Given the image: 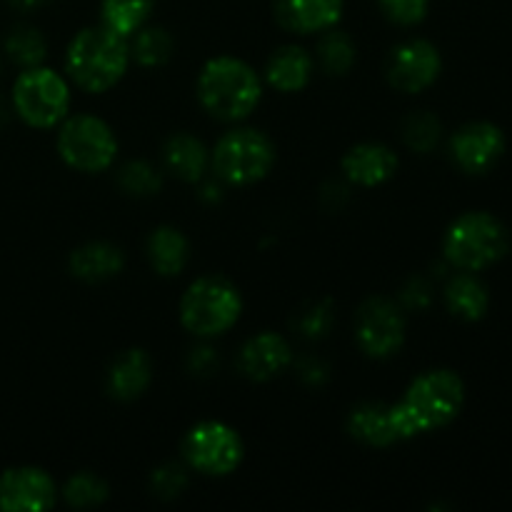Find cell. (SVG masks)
<instances>
[{
    "instance_id": "obj_1",
    "label": "cell",
    "mask_w": 512,
    "mask_h": 512,
    "mask_svg": "<svg viewBox=\"0 0 512 512\" xmlns=\"http://www.w3.org/2000/svg\"><path fill=\"white\" fill-rule=\"evenodd\" d=\"M465 405V383L453 370H428L405 390L403 400L393 405L395 430L400 440L445 428Z\"/></svg>"
},
{
    "instance_id": "obj_2",
    "label": "cell",
    "mask_w": 512,
    "mask_h": 512,
    "mask_svg": "<svg viewBox=\"0 0 512 512\" xmlns=\"http://www.w3.org/2000/svg\"><path fill=\"white\" fill-rule=\"evenodd\" d=\"M130 63L128 38L105 25L85 28L70 40L65 68L75 85L88 93H105L120 83Z\"/></svg>"
},
{
    "instance_id": "obj_3",
    "label": "cell",
    "mask_w": 512,
    "mask_h": 512,
    "mask_svg": "<svg viewBox=\"0 0 512 512\" xmlns=\"http://www.w3.org/2000/svg\"><path fill=\"white\" fill-rule=\"evenodd\" d=\"M260 95H263V83L243 60L220 55L208 60L200 70L198 98L213 118L228 123L248 118L258 108Z\"/></svg>"
},
{
    "instance_id": "obj_4",
    "label": "cell",
    "mask_w": 512,
    "mask_h": 512,
    "mask_svg": "<svg viewBox=\"0 0 512 512\" xmlns=\"http://www.w3.org/2000/svg\"><path fill=\"white\" fill-rule=\"evenodd\" d=\"M508 230L495 215L473 210L455 220L443 240V253L450 265L465 273H480L508 255Z\"/></svg>"
},
{
    "instance_id": "obj_5",
    "label": "cell",
    "mask_w": 512,
    "mask_h": 512,
    "mask_svg": "<svg viewBox=\"0 0 512 512\" xmlns=\"http://www.w3.org/2000/svg\"><path fill=\"white\" fill-rule=\"evenodd\" d=\"M243 313L238 288L225 278H200L180 300V323L198 338H215L233 328Z\"/></svg>"
},
{
    "instance_id": "obj_6",
    "label": "cell",
    "mask_w": 512,
    "mask_h": 512,
    "mask_svg": "<svg viewBox=\"0 0 512 512\" xmlns=\"http://www.w3.org/2000/svg\"><path fill=\"white\" fill-rule=\"evenodd\" d=\"M275 165V145L255 128L225 133L213 150V170L228 185H253Z\"/></svg>"
},
{
    "instance_id": "obj_7",
    "label": "cell",
    "mask_w": 512,
    "mask_h": 512,
    "mask_svg": "<svg viewBox=\"0 0 512 512\" xmlns=\"http://www.w3.org/2000/svg\"><path fill=\"white\" fill-rule=\"evenodd\" d=\"M13 105L30 128H53L63 123L70 108L68 83L50 68H28L13 85Z\"/></svg>"
},
{
    "instance_id": "obj_8",
    "label": "cell",
    "mask_w": 512,
    "mask_h": 512,
    "mask_svg": "<svg viewBox=\"0 0 512 512\" xmlns=\"http://www.w3.org/2000/svg\"><path fill=\"white\" fill-rule=\"evenodd\" d=\"M58 153L65 165L80 173H100L113 165L118 140L110 125L95 115L65 118L58 133Z\"/></svg>"
},
{
    "instance_id": "obj_9",
    "label": "cell",
    "mask_w": 512,
    "mask_h": 512,
    "mask_svg": "<svg viewBox=\"0 0 512 512\" xmlns=\"http://www.w3.org/2000/svg\"><path fill=\"white\" fill-rule=\"evenodd\" d=\"M243 440L230 425L205 420L188 430L183 440V458L193 470L203 475L223 478L243 463Z\"/></svg>"
},
{
    "instance_id": "obj_10",
    "label": "cell",
    "mask_w": 512,
    "mask_h": 512,
    "mask_svg": "<svg viewBox=\"0 0 512 512\" xmlns=\"http://www.w3.org/2000/svg\"><path fill=\"white\" fill-rule=\"evenodd\" d=\"M355 340L368 358L383 360L405 343V318L388 298H368L355 315Z\"/></svg>"
},
{
    "instance_id": "obj_11",
    "label": "cell",
    "mask_w": 512,
    "mask_h": 512,
    "mask_svg": "<svg viewBox=\"0 0 512 512\" xmlns=\"http://www.w3.org/2000/svg\"><path fill=\"white\" fill-rule=\"evenodd\" d=\"M443 60L430 40H405L390 53L385 73L388 83L400 93H420L438 80Z\"/></svg>"
},
{
    "instance_id": "obj_12",
    "label": "cell",
    "mask_w": 512,
    "mask_h": 512,
    "mask_svg": "<svg viewBox=\"0 0 512 512\" xmlns=\"http://www.w3.org/2000/svg\"><path fill=\"white\" fill-rule=\"evenodd\" d=\"M505 153L503 130L488 120L468 123L450 138V155L463 173H488Z\"/></svg>"
},
{
    "instance_id": "obj_13",
    "label": "cell",
    "mask_w": 512,
    "mask_h": 512,
    "mask_svg": "<svg viewBox=\"0 0 512 512\" xmlns=\"http://www.w3.org/2000/svg\"><path fill=\"white\" fill-rule=\"evenodd\" d=\"M58 498L53 478L40 468H10L0 475V510L43 512Z\"/></svg>"
},
{
    "instance_id": "obj_14",
    "label": "cell",
    "mask_w": 512,
    "mask_h": 512,
    "mask_svg": "<svg viewBox=\"0 0 512 512\" xmlns=\"http://www.w3.org/2000/svg\"><path fill=\"white\" fill-rule=\"evenodd\" d=\"M345 0H273V13L280 28L310 35L335 28L343 18Z\"/></svg>"
},
{
    "instance_id": "obj_15",
    "label": "cell",
    "mask_w": 512,
    "mask_h": 512,
    "mask_svg": "<svg viewBox=\"0 0 512 512\" xmlns=\"http://www.w3.org/2000/svg\"><path fill=\"white\" fill-rule=\"evenodd\" d=\"M293 363V350L288 340L278 333H260L243 345L238 358V368L245 378L255 383L275 378Z\"/></svg>"
},
{
    "instance_id": "obj_16",
    "label": "cell",
    "mask_w": 512,
    "mask_h": 512,
    "mask_svg": "<svg viewBox=\"0 0 512 512\" xmlns=\"http://www.w3.org/2000/svg\"><path fill=\"white\" fill-rule=\"evenodd\" d=\"M398 170V155L380 143H360L353 145L343 155V173L350 183L375 188L390 180Z\"/></svg>"
},
{
    "instance_id": "obj_17",
    "label": "cell",
    "mask_w": 512,
    "mask_h": 512,
    "mask_svg": "<svg viewBox=\"0 0 512 512\" xmlns=\"http://www.w3.org/2000/svg\"><path fill=\"white\" fill-rule=\"evenodd\" d=\"M153 378V363L145 350H125L108 370V393L115 400H135L148 390Z\"/></svg>"
},
{
    "instance_id": "obj_18",
    "label": "cell",
    "mask_w": 512,
    "mask_h": 512,
    "mask_svg": "<svg viewBox=\"0 0 512 512\" xmlns=\"http://www.w3.org/2000/svg\"><path fill=\"white\" fill-rule=\"evenodd\" d=\"M348 433L370 448H388V445L398 443L400 438L395 430L393 405L363 403L353 408L348 418Z\"/></svg>"
},
{
    "instance_id": "obj_19",
    "label": "cell",
    "mask_w": 512,
    "mask_h": 512,
    "mask_svg": "<svg viewBox=\"0 0 512 512\" xmlns=\"http://www.w3.org/2000/svg\"><path fill=\"white\" fill-rule=\"evenodd\" d=\"M313 75V58L300 45H283L275 50L265 68V80L280 93H298Z\"/></svg>"
},
{
    "instance_id": "obj_20",
    "label": "cell",
    "mask_w": 512,
    "mask_h": 512,
    "mask_svg": "<svg viewBox=\"0 0 512 512\" xmlns=\"http://www.w3.org/2000/svg\"><path fill=\"white\" fill-rule=\"evenodd\" d=\"M125 265V255L118 245L113 243H88L80 245L70 255V273L85 283H100L113 275H118Z\"/></svg>"
},
{
    "instance_id": "obj_21",
    "label": "cell",
    "mask_w": 512,
    "mask_h": 512,
    "mask_svg": "<svg viewBox=\"0 0 512 512\" xmlns=\"http://www.w3.org/2000/svg\"><path fill=\"white\" fill-rule=\"evenodd\" d=\"M148 258L155 273L163 278H173V275L183 273V268L188 265L190 245L180 230L160 225L148 238Z\"/></svg>"
},
{
    "instance_id": "obj_22",
    "label": "cell",
    "mask_w": 512,
    "mask_h": 512,
    "mask_svg": "<svg viewBox=\"0 0 512 512\" xmlns=\"http://www.w3.org/2000/svg\"><path fill=\"white\" fill-rule=\"evenodd\" d=\"M445 303H448V310L455 318L465 320V323H475V320H483L485 313H488L490 295L488 288L473 273L463 270L445 288Z\"/></svg>"
},
{
    "instance_id": "obj_23",
    "label": "cell",
    "mask_w": 512,
    "mask_h": 512,
    "mask_svg": "<svg viewBox=\"0 0 512 512\" xmlns=\"http://www.w3.org/2000/svg\"><path fill=\"white\" fill-rule=\"evenodd\" d=\"M163 160L170 173L178 175L185 183H195L203 178L205 168H208V150L193 135L178 133L165 143Z\"/></svg>"
},
{
    "instance_id": "obj_24",
    "label": "cell",
    "mask_w": 512,
    "mask_h": 512,
    "mask_svg": "<svg viewBox=\"0 0 512 512\" xmlns=\"http://www.w3.org/2000/svg\"><path fill=\"white\" fill-rule=\"evenodd\" d=\"M155 8V0H103L100 3V15L103 25L123 38H133Z\"/></svg>"
},
{
    "instance_id": "obj_25",
    "label": "cell",
    "mask_w": 512,
    "mask_h": 512,
    "mask_svg": "<svg viewBox=\"0 0 512 512\" xmlns=\"http://www.w3.org/2000/svg\"><path fill=\"white\" fill-rule=\"evenodd\" d=\"M318 58L330 75H345L355 63V45L343 30H325L318 45Z\"/></svg>"
},
{
    "instance_id": "obj_26",
    "label": "cell",
    "mask_w": 512,
    "mask_h": 512,
    "mask_svg": "<svg viewBox=\"0 0 512 512\" xmlns=\"http://www.w3.org/2000/svg\"><path fill=\"white\" fill-rule=\"evenodd\" d=\"M133 45H130V55L138 60L145 68H155L163 65L173 53V38L165 28H140L133 35Z\"/></svg>"
},
{
    "instance_id": "obj_27",
    "label": "cell",
    "mask_w": 512,
    "mask_h": 512,
    "mask_svg": "<svg viewBox=\"0 0 512 512\" xmlns=\"http://www.w3.org/2000/svg\"><path fill=\"white\" fill-rule=\"evenodd\" d=\"M108 485L95 473H78L65 483L63 498L70 508H95L108 500Z\"/></svg>"
},
{
    "instance_id": "obj_28",
    "label": "cell",
    "mask_w": 512,
    "mask_h": 512,
    "mask_svg": "<svg viewBox=\"0 0 512 512\" xmlns=\"http://www.w3.org/2000/svg\"><path fill=\"white\" fill-rule=\"evenodd\" d=\"M403 138L415 153H430L440 140V120L428 110L413 113L403 125Z\"/></svg>"
},
{
    "instance_id": "obj_29",
    "label": "cell",
    "mask_w": 512,
    "mask_h": 512,
    "mask_svg": "<svg viewBox=\"0 0 512 512\" xmlns=\"http://www.w3.org/2000/svg\"><path fill=\"white\" fill-rule=\"evenodd\" d=\"M10 58L25 68H35L45 58V40L35 28H15L5 40Z\"/></svg>"
},
{
    "instance_id": "obj_30",
    "label": "cell",
    "mask_w": 512,
    "mask_h": 512,
    "mask_svg": "<svg viewBox=\"0 0 512 512\" xmlns=\"http://www.w3.org/2000/svg\"><path fill=\"white\" fill-rule=\"evenodd\" d=\"M120 188L128 195H138V198H148V195H155L160 190V175L153 165L143 163H128L123 170H120Z\"/></svg>"
},
{
    "instance_id": "obj_31",
    "label": "cell",
    "mask_w": 512,
    "mask_h": 512,
    "mask_svg": "<svg viewBox=\"0 0 512 512\" xmlns=\"http://www.w3.org/2000/svg\"><path fill=\"white\" fill-rule=\"evenodd\" d=\"M385 18L395 25H418L423 23L430 10V0H378Z\"/></svg>"
},
{
    "instance_id": "obj_32",
    "label": "cell",
    "mask_w": 512,
    "mask_h": 512,
    "mask_svg": "<svg viewBox=\"0 0 512 512\" xmlns=\"http://www.w3.org/2000/svg\"><path fill=\"white\" fill-rule=\"evenodd\" d=\"M330 325H333V308H330V300L313 303L305 313H300L298 318L300 333L308 335V338H323L330 330Z\"/></svg>"
},
{
    "instance_id": "obj_33",
    "label": "cell",
    "mask_w": 512,
    "mask_h": 512,
    "mask_svg": "<svg viewBox=\"0 0 512 512\" xmlns=\"http://www.w3.org/2000/svg\"><path fill=\"white\" fill-rule=\"evenodd\" d=\"M185 485H188V473L180 465H163L153 473V490L160 498H175L183 493Z\"/></svg>"
},
{
    "instance_id": "obj_34",
    "label": "cell",
    "mask_w": 512,
    "mask_h": 512,
    "mask_svg": "<svg viewBox=\"0 0 512 512\" xmlns=\"http://www.w3.org/2000/svg\"><path fill=\"white\" fill-rule=\"evenodd\" d=\"M190 363H193V370H198V373H208V370L215 365L213 350H208V348L193 350V358H190Z\"/></svg>"
},
{
    "instance_id": "obj_35",
    "label": "cell",
    "mask_w": 512,
    "mask_h": 512,
    "mask_svg": "<svg viewBox=\"0 0 512 512\" xmlns=\"http://www.w3.org/2000/svg\"><path fill=\"white\" fill-rule=\"evenodd\" d=\"M13 5H18V8H33V5H40L43 0H10Z\"/></svg>"
},
{
    "instance_id": "obj_36",
    "label": "cell",
    "mask_w": 512,
    "mask_h": 512,
    "mask_svg": "<svg viewBox=\"0 0 512 512\" xmlns=\"http://www.w3.org/2000/svg\"><path fill=\"white\" fill-rule=\"evenodd\" d=\"M0 120H3V110H0Z\"/></svg>"
}]
</instances>
